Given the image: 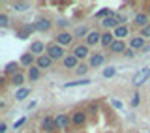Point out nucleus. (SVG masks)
Wrapping results in <instances>:
<instances>
[{
	"label": "nucleus",
	"instance_id": "29",
	"mask_svg": "<svg viewBox=\"0 0 150 133\" xmlns=\"http://www.w3.org/2000/svg\"><path fill=\"white\" fill-rule=\"evenodd\" d=\"M111 105L115 107V109H120V111L124 109V105H122V101H118V99H111Z\"/></svg>",
	"mask_w": 150,
	"mask_h": 133
},
{
	"label": "nucleus",
	"instance_id": "31",
	"mask_svg": "<svg viewBox=\"0 0 150 133\" xmlns=\"http://www.w3.org/2000/svg\"><path fill=\"white\" fill-rule=\"evenodd\" d=\"M139 101H141L139 94H135V96H133V99H131V105H133V107H137V105H139Z\"/></svg>",
	"mask_w": 150,
	"mask_h": 133
},
{
	"label": "nucleus",
	"instance_id": "2",
	"mask_svg": "<svg viewBox=\"0 0 150 133\" xmlns=\"http://www.w3.org/2000/svg\"><path fill=\"white\" fill-rule=\"evenodd\" d=\"M148 77H150V68H143V69H139L137 73H135V77H133V84H135V86H139V84H143Z\"/></svg>",
	"mask_w": 150,
	"mask_h": 133
},
{
	"label": "nucleus",
	"instance_id": "37",
	"mask_svg": "<svg viewBox=\"0 0 150 133\" xmlns=\"http://www.w3.org/2000/svg\"><path fill=\"white\" fill-rule=\"evenodd\" d=\"M126 56H133V49H128V51H126Z\"/></svg>",
	"mask_w": 150,
	"mask_h": 133
},
{
	"label": "nucleus",
	"instance_id": "26",
	"mask_svg": "<svg viewBox=\"0 0 150 133\" xmlns=\"http://www.w3.org/2000/svg\"><path fill=\"white\" fill-rule=\"evenodd\" d=\"M23 81H25V77H23L21 73H15V75H13V84H15V86H21Z\"/></svg>",
	"mask_w": 150,
	"mask_h": 133
},
{
	"label": "nucleus",
	"instance_id": "17",
	"mask_svg": "<svg viewBox=\"0 0 150 133\" xmlns=\"http://www.w3.org/2000/svg\"><path fill=\"white\" fill-rule=\"evenodd\" d=\"M28 96H30V88H19L15 94V99H25Z\"/></svg>",
	"mask_w": 150,
	"mask_h": 133
},
{
	"label": "nucleus",
	"instance_id": "27",
	"mask_svg": "<svg viewBox=\"0 0 150 133\" xmlns=\"http://www.w3.org/2000/svg\"><path fill=\"white\" fill-rule=\"evenodd\" d=\"M115 73H116V69H115V68H107V69H103V77H105V79L112 77Z\"/></svg>",
	"mask_w": 150,
	"mask_h": 133
},
{
	"label": "nucleus",
	"instance_id": "35",
	"mask_svg": "<svg viewBox=\"0 0 150 133\" xmlns=\"http://www.w3.org/2000/svg\"><path fill=\"white\" fill-rule=\"evenodd\" d=\"M23 124H25V118H21V120H17V122H15V127H21Z\"/></svg>",
	"mask_w": 150,
	"mask_h": 133
},
{
	"label": "nucleus",
	"instance_id": "12",
	"mask_svg": "<svg viewBox=\"0 0 150 133\" xmlns=\"http://www.w3.org/2000/svg\"><path fill=\"white\" fill-rule=\"evenodd\" d=\"M98 41H101V36L98 34V32H90V34L86 36V43L88 45H96Z\"/></svg>",
	"mask_w": 150,
	"mask_h": 133
},
{
	"label": "nucleus",
	"instance_id": "21",
	"mask_svg": "<svg viewBox=\"0 0 150 133\" xmlns=\"http://www.w3.org/2000/svg\"><path fill=\"white\" fill-rule=\"evenodd\" d=\"M28 77H30V81H38V79H40V68H30Z\"/></svg>",
	"mask_w": 150,
	"mask_h": 133
},
{
	"label": "nucleus",
	"instance_id": "22",
	"mask_svg": "<svg viewBox=\"0 0 150 133\" xmlns=\"http://www.w3.org/2000/svg\"><path fill=\"white\" fill-rule=\"evenodd\" d=\"M32 60H34V56H32L30 53H26V54H23V56H21V64H23V66H30V64H32Z\"/></svg>",
	"mask_w": 150,
	"mask_h": 133
},
{
	"label": "nucleus",
	"instance_id": "3",
	"mask_svg": "<svg viewBox=\"0 0 150 133\" xmlns=\"http://www.w3.org/2000/svg\"><path fill=\"white\" fill-rule=\"evenodd\" d=\"M51 64H53V58H51L49 54H41L40 58H38V68H40V69L51 68Z\"/></svg>",
	"mask_w": 150,
	"mask_h": 133
},
{
	"label": "nucleus",
	"instance_id": "28",
	"mask_svg": "<svg viewBox=\"0 0 150 133\" xmlns=\"http://www.w3.org/2000/svg\"><path fill=\"white\" fill-rule=\"evenodd\" d=\"M111 15H112V13H111V11H109V9H107V8L96 13V17H105V19H107V17H111Z\"/></svg>",
	"mask_w": 150,
	"mask_h": 133
},
{
	"label": "nucleus",
	"instance_id": "18",
	"mask_svg": "<svg viewBox=\"0 0 150 133\" xmlns=\"http://www.w3.org/2000/svg\"><path fill=\"white\" fill-rule=\"evenodd\" d=\"M115 36L116 37H126L128 36V28H126L124 25H120L118 28H115Z\"/></svg>",
	"mask_w": 150,
	"mask_h": 133
},
{
	"label": "nucleus",
	"instance_id": "25",
	"mask_svg": "<svg viewBox=\"0 0 150 133\" xmlns=\"http://www.w3.org/2000/svg\"><path fill=\"white\" fill-rule=\"evenodd\" d=\"M13 9H17V11H25V9H28V4L26 2H13Z\"/></svg>",
	"mask_w": 150,
	"mask_h": 133
},
{
	"label": "nucleus",
	"instance_id": "7",
	"mask_svg": "<svg viewBox=\"0 0 150 133\" xmlns=\"http://www.w3.org/2000/svg\"><path fill=\"white\" fill-rule=\"evenodd\" d=\"M84 122H86V115L84 112H75L71 116V124H75V126H83Z\"/></svg>",
	"mask_w": 150,
	"mask_h": 133
},
{
	"label": "nucleus",
	"instance_id": "11",
	"mask_svg": "<svg viewBox=\"0 0 150 133\" xmlns=\"http://www.w3.org/2000/svg\"><path fill=\"white\" fill-rule=\"evenodd\" d=\"M49 26H51L49 19H38V23H36V30L43 32V30H49Z\"/></svg>",
	"mask_w": 150,
	"mask_h": 133
},
{
	"label": "nucleus",
	"instance_id": "6",
	"mask_svg": "<svg viewBox=\"0 0 150 133\" xmlns=\"http://www.w3.org/2000/svg\"><path fill=\"white\" fill-rule=\"evenodd\" d=\"M77 64H79V58L75 54H69V56L64 58V66H66V68H79Z\"/></svg>",
	"mask_w": 150,
	"mask_h": 133
},
{
	"label": "nucleus",
	"instance_id": "10",
	"mask_svg": "<svg viewBox=\"0 0 150 133\" xmlns=\"http://www.w3.org/2000/svg\"><path fill=\"white\" fill-rule=\"evenodd\" d=\"M83 84H90V79H79V81H69L64 84V88H71V86H83Z\"/></svg>",
	"mask_w": 150,
	"mask_h": 133
},
{
	"label": "nucleus",
	"instance_id": "16",
	"mask_svg": "<svg viewBox=\"0 0 150 133\" xmlns=\"http://www.w3.org/2000/svg\"><path fill=\"white\" fill-rule=\"evenodd\" d=\"M43 43L41 41H36V43H32V47H30V53L32 54H40V53H43Z\"/></svg>",
	"mask_w": 150,
	"mask_h": 133
},
{
	"label": "nucleus",
	"instance_id": "14",
	"mask_svg": "<svg viewBox=\"0 0 150 133\" xmlns=\"http://www.w3.org/2000/svg\"><path fill=\"white\" fill-rule=\"evenodd\" d=\"M103 60H105V56H103V54H94L92 58H90V66H92V68H98V66L103 64Z\"/></svg>",
	"mask_w": 150,
	"mask_h": 133
},
{
	"label": "nucleus",
	"instance_id": "9",
	"mask_svg": "<svg viewBox=\"0 0 150 133\" xmlns=\"http://www.w3.org/2000/svg\"><path fill=\"white\" fill-rule=\"evenodd\" d=\"M56 40H58V45L62 47V45H69V43H71V40H73V37H71V34H66V32H62V34H60L58 37H56Z\"/></svg>",
	"mask_w": 150,
	"mask_h": 133
},
{
	"label": "nucleus",
	"instance_id": "1",
	"mask_svg": "<svg viewBox=\"0 0 150 133\" xmlns=\"http://www.w3.org/2000/svg\"><path fill=\"white\" fill-rule=\"evenodd\" d=\"M47 54H49L53 60H58V58H62V56H64V49L58 43H53V45L47 47ZM64 58H66V56H64Z\"/></svg>",
	"mask_w": 150,
	"mask_h": 133
},
{
	"label": "nucleus",
	"instance_id": "32",
	"mask_svg": "<svg viewBox=\"0 0 150 133\" xmlns=\"http://www.w3.org/2000/svg\"><path fill=\"white\" fill-rule=\"evenodd\" d=\"M143 37H150V25H146L143 28Z\"/></svg>",
	"mask_w": 150,
	"mask_h": 133
},
{
	"label": "nucleus",
	"instance_id": "30",
	"mask_svg": "<svg viewBox=\"0 0 150 133\" xmlns=\"http://www.w3.org/2000/svg\"><path fill=\"white\" fill-rule=\"evenodd\" d=\"M0 26H8V15H0Z\"/></svg>",
	"mask_w": 150,
	"mask_h": 133
},
{
	"label": "nucleus",
	"instance_id": "4",
	"mask_svg": "<svg viewBox=\"0 0 150 133\" xmlns=\"http://www.w3.org/2000/svg\"><path fill=\"white\" fill-rule=\"evenodd\" d=\"M73 54L77 56L79 60H81V58H86V56H88V47L86 45H77V47H75V51H73Z\"/></svg>",
	"mask_w": 150,
	"mask_h": 133
},
{
	"label": "nucleus",
	"instance_id": "8",
	"mask_svg": "<svg viewBox=\"0 0 150 133\" xmlns=\"http://www.w3.org/2000/svg\"><path fill=\"white\" fill-rule=\"evenodd\" d=\"M129 47H131V49H143V47H144V37L143 36L133 37V40L129 41Z\"/></svg>",
	"mask_w": 150,
	"mask_h": 133
},
{
	"label": "nucleus",
	"instance_id": "15",
	"mask_svg": "<svg viewBox=\"0 0 150 133\" xmlns=\"http://www.w3.org/2000/svg\"><path fill=\"white\" fill-rule=\"evenodd\" d=\"M111 49H112V53H124V41L122 40H115V43L111 45Z\"/></svg>",
	"mask_w": 150,
	"mask_h": 133
},
{
	"label": "nucleus",
	"instance_id": "34",
	"mask_svg": "<svg viewBox=\"0 0 150 133\" xmlns=\"http://www.w3.org/2000/svg\"><path fill=\"white\" fill-rule=\"evenodd\" d=\"M6 131H8V126L2 122V124H0V133H6Z\"/></svg>",
	"mask_w": 150,
	"mask_h": 133
},
{
	"label": "nucleus",
	"instance_id": "33",
	"mask_svg": "<svg viewBox=\"0 0 150 133\" xmlns=\"http://www.w3.org/2000/svg\"><path fill=\"white\" fill-rule=\"evenodd\" d=\"M84 71H86V66H79V68H77V73H84Z\"/></svg>",
	"mask_w": 150,
	"mask_h": 133
},
{
	"label": "nucleus",
	"instance_id": "13",
	"mask_svg": "<svg viewBox=\"0 0 150 133\" xmlns=\"http://www.w3.org/2000/svg\"><path fill=\"white\" fill-rule=\"evenodd\" d=\"M54 124L58 126V127H66V126L69 124V118L66 116V115H58V116L54 118Z\"/></svg>",
	"mask_w": 150,
	"mask_h": 133
},
{
	"label": "nucleus",
	"instance_id": "24",
	"mask_svg": "<svg viewBox=\"0 0 150 133\" xmlns=\"http://www.w3.org/2000/svg\"><path fill=\"white\" fill-rule=\"evenodd\" d=\"M41 126H43L45 129H49V131H51V129H53V127H54L56 124H54L53 120H51V118H43V122H41Z\"/></svg>",
	"mask_w": 150,
	"mask_h": 133
},
{
	"label": "nucleus",
	"instance_id": "36",
	"mask_svg": "<svg viewBox=\"0 0 150 133\" xmlns=\"http://www.w3.org/2000/svg\"><path fill=\"white\" fill-rule=\"evenodd\" d=\"M84 32H86V30H84V28H79V30H77V32H75V36H83V34H84Z\"/></svg>",
	"mask_w": 150,
	"mask_h": 133
},
{
	"label": "nucleus",
	"instance_id": "5",
	"mask_svg": "<svg viewBox=\"0 0 150 133\" xmlns=\"http://www.w3.org/2000/svg\"><path fill=\"white\" fill-rule=\"evenodd\" d=\"M103 26H109V28L116 26V28H118V26H120V19L116 17V15H111V17L103 19Z\"/></svg>",
	"mask_w": 150,
	"mask_h": 133
},
{
	"label": "nucleus",
	"instance_id": "23",
	"mask_svg": "<svg viewBox=\"0 0 150 133\" xmlns=\"http://www.w3.org/2000/svg\"><path fill=\"white\" fill-rule=\"evenodd\" d=\"M135 23H137V25H143V28L148 25L146 23V15H143V13H137V15H135Z\"/></svg>",
	"mask_w": 150,
	"mask_h": 133
},
{
	"label": "nucleus",
	"instance_id": "19",
	"mask_svg": "<svg viewBox=\"0 0 150 133\" xmlns=\"http://www.w3.org/2000/svg\"><path fill=\"white\" fill-rule=\"evenodd\" d=\"M115 43V40H112V34H103L101 36V45L107 47V45H112Z\"/></svg>",
	"mask_w": 150,
	"mask_h": 133
},
{
	"label": "nucleus",
	"instance_id": "20",
	"mask_svg": "<svg viewBox=\"0 0 150 133\" xmlns=\"http://www.w3.org/2000/svg\"><path fill=\"white\" fill-rule=\"evenodd\" d=\"M17 62H9V64H6V69H4V71H6V73H13V75H15V73H19V71H17Z\"/></svg>",
	"mask_w": 150,
	"mask_h": 133
}]
</instances>
